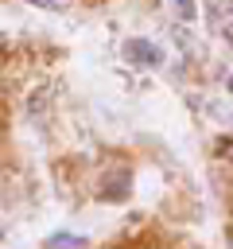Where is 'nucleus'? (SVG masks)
Listing matches in <instances>:
<instances>
[{
    "label": "nucleus",
    "instance_id": "nucleus-1",
    "mask_svg": "<svg viewBox=\"0 0 233 249\" xmlns=\"http://www.w3.org/2000/svg\"><path fill=\"white\" fill-rule=\"evenodd\" d=\"M124 54H128V62H136V66H159V62H163V51L151 47L148 39H128V43H124Z\"/></svg>",
    "mask_w": 233,
    "mask_h": 249
},
{
    "label": "nucleus",
    "instance_id": "nucleus-2",
    "mask_svg": "<svg viewBox=\"0 0 233 249\" xmlns=\"http://www.w3.org/2000/svg\"><path fill=\"white\" fill-rule=\"evenodd\" d=\"M50 249H82V241H74V237H66V233H58V237L50 241Z\"/></svg>",
    "mask_w": 233,
    "mask_h": 249
},
{
    "label": "nucleus",
    "instance_id": "nucleus-3",
    "mask_svg": "<svg viewBox=\"0 0 233 249\" xmlns=\"http://www.w3.org/2000/svg\"><path fill=\"white\" fill-rule=\"evenodd\" d=\"M225 156H233V140H229V144H225Z\"/></svg>",
    "mask_w": 233,
    "mask_h": 249
},
{
    "label": "nucleus",
    "instance_id": "nucleus-4",
    "mask_svg": "<svg viewBox=\"0 0 233 249\" xmlns=\"http://www.w3.org/2000/svg\"><path fill=\"white\" fill-rule=\"evenodd\" d=\"M229 249H233V241H229Z\"/></svg>",
    "mask_w": 233,
    "mask_h": 249
}]
</instances>
